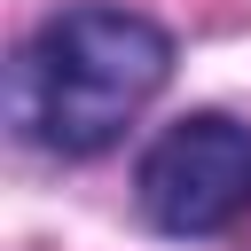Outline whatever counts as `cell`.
<instances>
[{
  "instance_id": "cell-2",
  "label": "cell",
  "mask_w": 251,
  "mask_h": 251,
  "mask_svg": "<svg viewBox=\"0 0 251 251\" xmlns=\"http://www.w3.org/2000/svg\"><path fill=\"white\" fill-rule=\"evenodd\" d=\"M133 204L157 235L212 243L251 212V126L227 110H196L165 126L133 165Z\"/></svg>"
},
{
  "instance_id": "cell-1",
  "label": "cell",
  "mask_w": 251,
  "mask_h": 251,
  "mask_svg": "<svg viewBox=\"0 0 251 251\" xmlns=\"http://www.w3.org/2000/svg\"><path fill=\"white\" fill-rule=\"evenodd\" d=\"M173 78V31L133 8L47 16L8 71V118L47 157H102Z\"/></svg>"
}]
</instances>
